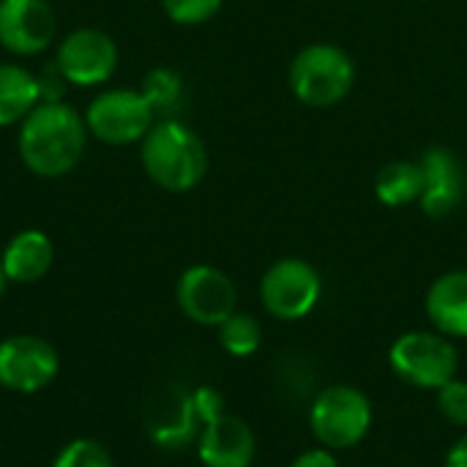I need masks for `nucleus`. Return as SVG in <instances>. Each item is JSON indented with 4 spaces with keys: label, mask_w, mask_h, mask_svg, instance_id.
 Here are the masks:
<instances>
[{
    "label": "nucleus",
    "mask_w": 467,
    "mask_h": 467,
    "mask_svg": "<svg viewBox=\"0 0 467 467\" xmlns=\"http://www.w3.org/2000/svg\"><path fill=\"white\" fill-rule=\"evenodd\" d=\"M88 123L66 101H41L19 123V159L22 164L47 181L68 175L85 156L88 148Z\"/></svg>",
    "instance_id": "nucleus-1"
},
{
    "label": "nucleus",
    "mask_w": 467,
    "mask_h": 467,
    "mask_svg": "<svg viewBox=\"0 0 467 467\" xmlns=\"http://www.w3.org/2000/svg\"><path fill=\"white\" fill-rule=\"evenodd\" d=\"M140 161L145 175L164 192H192L208 172L205 142L175 118L153 123L142 137Z\"/></svg>",
    "instance_id": "nucleus-2"
},
{
    "label": "nucleus",
    "mask_w": 467,
    "mask_h": 467,
    "mask_svg": "<svg viewBox=\"0 0 467 467\" xmlns=\"http://www.w3.org/2000/svg\"><path fill=\"white\" fill-rule=\"evenodd\" d=\"M287 82L301 104L312 109H326L339 104L350 93L356 82V66L342 47L320 41L304 47L293 57Z\"/></svg>",
    "instance_id": "nucleus-3"
},
{
    "label": "nucleus",
    "mask_w": 467,
    "mask_h": 467,
    "mask_svg": "<svg viewBox=\"0 0 467 467\" xmlns=\"http://www.w3.org/2000/svg\"><path fill=\"white\" fill-rule=\"evenodd\" d=\"M375 413L369 397L348 383L326 386L312 408H309V427L320 446L331 451H345L358 446L372 430Z\"/></svg>",
    "instance_id": "nucleus-4"
},
{
    "label": "nucleus",
    "mask_w": 467,
    "mask_h": 467,
    "mask_svg": "<svg viewBox=\"0 0 467 467\" xmlns=\"http://www.w3.org/2000/svg\"><path fill=\"white\" fill-rule=\"evenodd\" d=\"M389 367L410 389L438 391L457 378L460 353L441 331H408L389 348Z\"/></svg>",
    "instance_id": "nucleus-5"
},
{
    "label": "nucleus",
    "mask_w": 467,
    "mask_h": 467,
    "mask_svg": "<svg viewBox=\"0 0 467 467\" xmlns=\"http://www.w3.org/2000/svg\"><path fill=\"white\" fill-rule=\"evenodd\" d=\"M320 296H323V279L317 268L301 257L276 260L260 279L263 309L282 323L304 320L317 306Z\"/></svg>",
    "instance_id": "nucleus-6"
},
{
    "label": "nucleus",
    "mask_w": 467,
    "mask_h": 467,
    "mask_svg": "<svg viewBox=\"0 0 467 467\" xmlns=\"http://www.w3.org/2000/svg\"><path fill=\"white\" fill-rule=\"evenodd\" d=\"M90 137L104 145H131L153 129L156 112L140 90L109 88L101 90L85 109Z\"/></svg>",
    "instance_id": "nucleus-7"
},
{
    "label": "nucleus",
    "mask_w": 467,
    "mask_h": 467,
    "mask_svg": "<svg viewBox=\"0 0 467 467\" xmlns=\"http://www.w3.org/2000/svg\"><path fill=\"white\" fill-rule=\"evenodd\" d=\"M55 68L68 85H104L118 68V44L109 33L99 27H77L57 44Z\"/></svg>",
    "instance_id": "nucleus-8"
},
{
    "label": "nucleus",
    "mask_w": 467,
    "mask_h": 467,
    "mask_svg": "<svg viewBox=\"0 0 467 467\" xmlns=\"http://www.w3.org/2000/svg\"><path fill=\"white\" fill-rule=\"evenodd\" d=\"M175 298L181 312L197 323L219 328L233 312H238V290L233 279L213 265H192L181 274Z\"/></svg>",
    "instance_id": "nucleus-9"
},
{
    "label": "nucleus",
    "mask_w": 467,
    "mask_h": 467,
    "mask_svg": "<svg viewBox=\"0 0 467 467\" xmlns=\"http://www.w3.org/2000/svg\"><path fill=\"white\" fill-rule=\"evenodd\" d=\"M60 369L57 350L33 334H16L0 342V389L36 394L47 389Z\"/></svg>",
    "instance_id": "nucleus-10"
},
{
    "label": "nucleus",
    "mask_w": 467,
    "mask_h": 467,
    "mask_svg": "<svg viewBox=\"0 0 467 467\" xmlns=\"http://www.w3.org/2000/svg\"><path fill=\"white\" fill-rule=\"evenodd\" d=\"M57 36V19L47 0H0V44L19 55H41Z\"/></svg>",
    "instance_id": "nucleus-11"
},
{
    "label": "nucleus",
    "mask_w": 467,
    "mask_h": 467,
    "mask_svg": "<svg viewBox=\"0 0 467 467\" xmlns=\"http://www.w3.org/2000/svg\"><path fill=\"white\" fill-rule=\"evenodd\" d=\"M419 164H421V172H424V192L419 197V205L430 219H446L465 200V167L454 156V150H449V148L424 150Z\"/></svg>",
    "instance_id": "nucleus-12"
},
{
    "label": "nucleus",
    "mask_w": 467,
    "mask_h": 467,
    "mask_svg": "<svg viewBox=\"0 0 467 467\" xmlns=\"http://www.w3.org/2000/svg\"><path fill=\"white\" fill-rule=\"evenodd\" d=\"M257 454V441L252 427L230 413L202 424L197 438V457L205 467H252Z\"/></svg>",
    "instance_id": "nucleus-13"
},
{
    "label": "nucleus",
    "mask_w": 467,
    "mask_h": 467,
    "mask_svg": "<svg viewBox=\"0 0 467 467\" xmlns=\"http://www.w3.org/2000/svg\"><path fill=\"white\" fill-rule=\"evenodd\" d=\"M424 309L435 331L449 339H467V271L441 274L427 290Z\"/></svg>",
    "instance_id": "nucleus-14"
},
{
    "label": "nucleus",
    "mask_w": 467,
    "mask_h": 467,
    "mask_svg": "<svg viewBox=\"0 0 467 467\" xmlns=\"http://www.w3.org/2000/svg\"><path fill=\"white\" fill-rule=\"evenodd\" d=\"M52 260H55V246L49 235L41 230L16 233L0 254L5 279L16 285H33L44 279L52 268Z\"/></svg>",
    "instance_id": "nucleus-15"
},
{
    "label": "nucleus",
    "mask_w": 467,
    "mask_h": 467,
    "mask_svg": "<svg viewBox=\"0 0 467 467\" xmlns=\"http://www.w3.org/2000/svg\"><path fill=\"white\" fill-rule=\"evenodd\" d=\"M41 104V79L16 63H0V129L22 123Z\"/></svg>",
    "instance_id": "nucleus-16"
},
{
    "label": "nucleus",
    "mask_w": 467,
    "mask_h": 467,
    "mask_svg": "<svg viewBox=\"0 0 467 467\" xmlns=\"http://www.w3.org/2000/svg\"><path fill=\"white\" fill-rule=\"evenodd\" d=\"M424 192V172L419 161H391L375 178V197L389 208L419 202Z\"/></svg>",
    "instance_id": "nucleus-17"
},
{
    "label": "nucleus",
    "mask_w": 467,
    "mask_h": 467,
    "mask_svg": "<svg viewBox=\"0 0 467 467\" xmlns=\"http://www.w3.org/2000/svg\"><path fill=\"white\" fill-rule=\"evenodd\" d=\"M140 93L148 99V104L156 115L170 118L183 101V79L178 71H172L167 66H156L142 77Z\"/></svg>",
    "instance_id": "nucleus-18"
},
{
    "label": "nucleus",
    "mask_w": 467,
    "mask_h": 467,
    "mask_svg": "<svg viewBox=\"0 0 467 467\" xmlns=\"http://www.w3.org/2000/svg\"><path fill=\"white\" fill-rule=\"evenodd\" d=\"M219 345L230 356L246 358V356L260 350V345H263V326L257 323V317H252L246 312H233L219 326Z\"/></svg>",
    "instance_id": "nucleus-19"
},
{
    "label": "nucleus",
    "mask_w": 467,
    "mask_h": 467,
    "mask_svg": "<svg viewBox=\"0 0 467 467\" xmlns=\"http://www.w3.org/2000/svg\"><path fill=\"white\" fill-rule=\"evenodd\" d=\"M52 467H115L109 451L90 438H77L68 446L60 449Z\"/></svg>",
    "instance_id": "nucleus-20"
},
{
    "label": "nucleus",
    "mask_w": 467,
    "mask_h": 467,
    "mask_svg": "<svg viewBox=\"0 0 467 467\" xmlns=\"http://www.w3.org/2000/svg\"><path fill=\"white\" fill-rule=\"evenodd\" d=\"M161 8L175 25L194 27L213 19L222 8V0H161Z\"/></svg>",
    "instance_id": "nucleus-21"
},
{
    "label": "nucleus",
    "mask_w": 467,
    "mask_h": 467,
    "mask_svg": "<svg viewBox=\"0 0 467 467\" xmlns=\"http://www.w3.org/2000/svg\"><path fill=\"white\" fill-rule=\"evenodd\" d=\"M435 394H438V410H441V416H443L449 424L467 430V383L465 380L454 378V380H449L443 389H438Z\"/></svg>",
    "instance_id": "nucleus-22"
},
{
    "label": "nucleus",
    "mask_w": 467,
    "mask_h": 467,
    "mask_svg": "<svg viewBox=\"0 0 467 467\" xmlns=\"http://www.w3.org/2000/svg\"><path fill=\"white\" fill-rule=\"evenodd\" d=\"M290 467H339L337 451L320 446V449H306L304 454H298Z\"/></svg>",
    "instance_id": "nucleus-23"
},
{
    "label": "nucleus",
    "mask_w": 467,
    "mask_h": 467,
    "mask_svg": "<svg viewBox=\"0 0 467 467\" xmlns=\"http://www.w3.org/2000/svg\"><path fill=\"white\" fill-rule=\"evenodd\" d=\"M446 467H467V432L449 449L446 454Z\"/></svg>",
    "instance_id": "nucleus-24"
},
{
    "label": "nucleus",
    "mask_w": 467,
    "mask_h": 467,
    "mask_svg": "<svg viewBox=\"0 0 467 467\" xmlns=\"http://www.w3.org/2000/svg\"><path fill=\"white\" fill-rule=\"evenodd\" d=\"M5 271H3V263H0V296H3V290H5Z\"/></svg>",
    "instance_id": "nucleus-25"
}]
</instances>
